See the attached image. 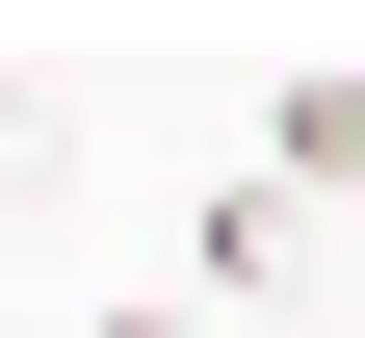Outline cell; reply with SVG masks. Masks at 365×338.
Returning <instances> with one entry per match:
<instances>
[{"mask_svg": "<svg viewBox=\"0 0 365 338\" xmlns=\"http://www.w3.org/2000/svg\"><path fill=\"white\" fill-rule=\"evenodd\" d=\"M105 338H182V312H105Z\"/></svg>", "mask_w": 365, "mask_h": 338, "instance_id": "cell-4", "label": "cell"}, {"mask_svg": "<svg viewBox=\"0 0 365 338\" xmlns=\"http://www.w3.org/2000/svg\"><path fill=\"white\" fill-rule=\"evenodd\" d=\"M53 182H78V130L26 105V78H0V208H53Z\"/></svg>", "mask_w": 365, "mask_h": 338, "instance_id": "cell-3", "label": "cell"}, {"mask_svg": "<svg viewBox=\"0 0 365 338\" xmlns=\"http://www.w3.org/2000/svg\"><path fill=\"white\" fill-rule=\"evenodd\" d=\"M261 182H287V208H313V182H365V53H313L287 105H261Z\"/></svg>", "mask_w": 365, "mask_h": 338, "instance_id": "cell-2", "label": "cell"}, {"mask_svg": "<svg viewBox=\"0 0 365 338\" xmlns=\"http://www.w3.org/2000/svg\"><path fill=\"white\" fill-rule=\"evenodd\" d=\"M182 286H209V312H287L313 286V208L287 182H209V208H182Z\"/></svg>", "mask_w": 365, "mask_h": 338, "instance_id": "cell-1", "label": "cell"}]
</instances>
